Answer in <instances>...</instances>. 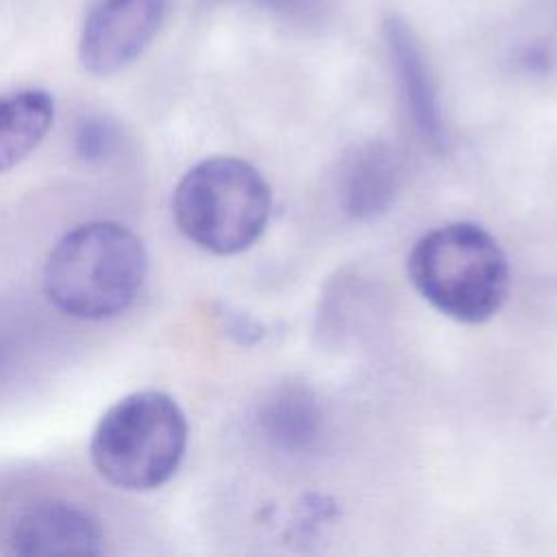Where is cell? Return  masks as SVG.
<instances>
[{
	"instance_id": "6",
	"label": "cell",
	"mask_w": 557,
	"mask_h": 557,
	"mask_svg": "<svg viewBox=\"0 0 557 557\" xmlns=\"http://www.w3.org/2000/svg\"><path fill=\"white\" fill-rule=\"evenodd\" d=\"M7 542L9 553L17 557H91L102 553L104 529L81 505L44 500L15 518Z\"/></svg>"
},
{
	"instance_id": "12",
	"label": "cell",
	"mask_w": 557,
	"mask_h": 557,
	"mask_svg": "<svg viewBox=\"0 0 557 557\" xmlns=\"http://www.w3.org/2000/svg\"><path fill=\"white\" fill-rule=\"evenodd\" d=\"M255 4L281 20L294 24H313L326 17L333 7V0H239Z\"/></svg>"
},
{
	"instance_id": "7",
	"label": "cell",
	"mask_w": 557,
	"mask_h": 557,
	"mask_svg": "<svg viewBox=\"0 0 557 557\" xmlns=\"http://www.w3.org/2000/svg\"><path fill=\"white\" fill-rule=\"evenodd\" d=\"M383 39L400 98L416 131L433 148H444L448 133L437 85L413 28L403 17L387 15L383 22Z\"/></svg>"
},
{
	"instance_id": "2",
	"label": "cell",
	"mask_w": 557,
	"mask_h": 557,
	"mask_svg": "<svg viewBox=\"0 0 557 557\" xmlns=\"http://www.w3.org/2000/svg\"><path fill=\"white\" fill-rule=\"evenodd\" d=\"M407 270L426 302L463 324L490 320L509 292L505 250L472 222L442 224L422 235L409 252Z\"/></svg>"
},
{
	"instance_id": "5",
	"label": "cell",
	"mask_w": 557,
	"mask_h": 557,
	"mask_svg": "<svg viewBox=\"0 0 557 557\" xmlns=\"http://www.w3.org/2000/svg\"><path fill=\"white\" fill-rule=\"evenodd\" d=\"M170 0H96L83 22L78 59L94 76L135 63L161 30Z\"/></svg>"
},
{
	"instance_id": "10",
	"label": "cell",
	"mask_w": 557,
	"mask_h": 557,
	"mask_svg": "<svg viewBox=\"0 0 557 557\" xmlns=\"http://www.w3.org/2000/svg\"><path fill=\"white\" fill-rule=\"evenodd\" d=\"M54 122V98L44 89H20L0 96V174L22 163L48 135Z\"/></svg>"
},
{
	"instance_id": "13",
	"label": "cell",
	"mask_w": 557,
	"mask_h": 557,
	"mask_svg": "<svg viewBox=\"0 0 557 557\" xmlns=\"http://www.w3.org/2000/svg\"><path fill=\"white\" fill-rule=\"evenodd\" d=\"M520 63L529 72H546L555 63V57H553V50L546 44L531 41L522 48Z\"/></svg>"
},
{
	"instance_id": "3",
	"label": "cell",
	"mask_w": 557,
	"mask_h": 557,
	"mask_svg": "<svg viewBox=\"0 0 557 557\" xmlns=\"http://www.w3.org/2000/svg\"><path fill=\"white\" fill-rule=\"evenodd\" d=\"M187 418L178 403L154 389L133 392L98 420L89 455L111 485L148 492L168 483L187 450Z\"/></svg>"
},
{
	"instance_id": "11",
	"label": "cell",
	"mask_w": 557,
	"mask_h": 557,
	"mask_svg": "<svg viewBox=\"0 0 557 557\" xmlns=\"http://www.w3.org/2000/svg\"><path fill=\"white\" fill-rule=\"evenodd\" d=\"M117 146L120 131L111 120L102 115H89L81 120L74 131V152L85 163H102L115 152Z\"/></svg>"
},
{
	"instance_id": "9",
	"label": "cell",
	"mask_w": 557,
	"mask_h": 557,
	"mask_svg": "<svg viewBox=\"0 0 557 557\" xmlns=\"http://www.w3.org/2000/svg\"><path fill=\"white\" fill-rule=\"evenodd\" d=\"M257 429L276 450L302 455L324 435V413L318 398L302 385H281L257 407Z\"/></svg>"
},
{
	"instance_id": "1",
	"label": "cell",
	"mask_w": 557,
	"mask_h": 557,
	"mask_svg": "<svg viewBox=\"0 0 557 557\" xmlns=\"http://www.w3.org/2000/svg\"><path fill=\"white\" fill-rule=\"evenodd\" d=\"M148 272L144 242L124 224L98 220L67 231L44 265V294L76 320H109L137 298Z\"/></svg>"
},
{
	"instance_id": "8",
	"label": "cell",
	"mask_w": 557,
	"mask_h": 557,
	"mask_svg": "<svg viewBox=\"0 0 557 557\" xmlns=\"http://www.w3.org/2000/svg\"><path fill=\"white\" fill-rule=\"evenodd\" d=\"M398 185V154L383 141H370L346 157L339 172V200L355 220H372L394 202Z\"/></svg>"
},
{
	"instance_id": "4",
	"label": "cell",
	"mask_w": 557,
	"mask_h": 557,
	"mask_svg": "<svg viewBox=\"0 0 557 557\" xmlns=\"http://www.w3.org/2000/svg\"><path fill=\"white\" fill-rule=\"evenodd\" d=\"M272 191L263 174L237 157H209L189 168L172 196L178 231L213 255L250 248L268 226Z\"/></svg>"
}]
</instances>
